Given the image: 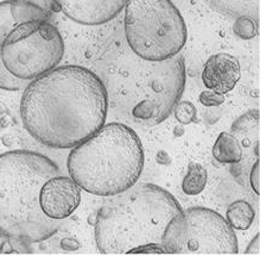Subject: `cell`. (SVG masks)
Here are the masks:
<instances>
[{
    "mask_svg": "<svg viewBox=\"0 0 260 256\" xmlns=\"http://www.w3.org/2000/svg\"><path fill=\"white\" fill-rule=\"evenodd\" d=\"M108 94L88 68L55 67L29 82L20 100V118L31 137L54 149H69L105 124Z\"/></svg>",
    "mask_w": 260,
    "mask_h": 256,
    "instance_id": "cell-1",
    "label": "cell"
},
{
    "mask_svg": "<svg viewBox=\"0 0 260 256\" xmlns=\"http://www.w3.org/2000/svg\"><path fill=\"white\" fill-rule=\"evenodd\" d=\"M98 211L94 236L104 255L178 254L184 210L167 189L139 184L121 192Z\"/></svg>",
    "mask_w": 260,
    "mask_h": 256,
    "instance_id": "cell-2",
    "label": "cell"
},
{
    "mask_svg": "<svg viewBox=\"0 0 260 256\" xmlns=\"http://www.w3.org/2000/svg\"><path fill=\"white\" fill-rule=\"evenodd\" d=\"M58 174L57 164L43 154L22 149L0 154V236L31 244L57 233L61 220L44 215L40 191Z\"/></svg>",
    "mask_w": 260,
    "mask_h": 256,
    "instance_id": "cell-3",
    "label": "cell"
},
{
    "mask_svg": "<svg viewBox=\"0 0 260 256\" xmlns=\"http://www.w3.org/2000/svg\"><path fill=\"white\" fill-rule=\"evenodd\" d=\"M144 162L143 145L136 131L112 122L70 150L67 169L81 189L110 198L138 182Z\"/></svg>",
    "mask_w": 260,
    "mask_h": 256,
    "instance_id": "cell-4",
    "label": "cell"
},
{
    "mask_svg": "<svg viewBox=\"0 0 260 256\" xmlns=\"http://www.w3.org/2000/svg\"><path fill=\"white\" fill-rule=\"evenodd\" d=\"M112 71L107 94L149 126L168 118L184 91L185 66L180 54L164 61H147L133 54Z\"/></svg>",
    "mask_w": 260,
    "mask_h": 256,
    "instance_id": "cell-5",
    "label": "cell"
},
{
    "mask_svg": "<svg viewBox=\"0 0 260 256\" xmlns=\"http://www.w3.org/2000/svg\"><path fill=\"white\" fill-rule=\"evenodd\" d=\"M125 36L131 51L147 61H164L187 43V26L171 0H127Z\"/></svg>",
    "mask_w": 260,
    "mask_h": 256,
    "instance_id": "cell-6",
    "label": "cell"
},
{
    "mask_svg": "<svg viewBox=\"0 0 260 256\" xmlns=\"http://www.w3.org/2000/svg\"><path fill=\"white\" fill-rule=\"evenodd\" d=\"M5 68L23 81H32L57 67L64 55V41L48 20L20 24L0 47Z\"/></svg>",
    "mask_w": 260,
    "mask_h": 256,
    "instance_id": "cell-7",
    "label": "cell"
},
{
    "mask_svg": "<svg viewBox=\"0 0 260 256\" xmlns=\"http://www.w3.org/2000/svg\"><path fill=\"white\" fill-rule=\"evenodd\" d=\"M238 251L237 235L220 213L203 206L185 210L178 255H237Z\"/></svg>",
    "mask_w": 260,
    "mask_h": 256,
    "instance_id": "cell-8",
    "label": "cell"
},
{
    "mask_svg": "<svg viewBox=\"0 0 260 256\" xmlns=\"http://www.w3.org/2000/svg\"><path fill=\"white\" fill-rule=\"evenodd\" d=\"M81 187L70 177L55 175L41 187L40 206L48 218L63 220L79 208Z\"/></svg>",
    "mask_w": 260,
    "mask_h": 256,
    "instance_id": "cell-9",
    "label": "cell"
},
{
    "mask_svg": "<svg viewBox=\"0 0 260 256\" xmlns=\"http://www.w3.org/2000/svg\"><path fill=\"white\" fill-rule=\"evenodd\" d=\"M127 0H59L58 10L82 25L111 22L125 8Z\"/></svg>",
    "mask_w": 260,
    "mask_h": 256,
    "instance_id": "cell-10",
    "label": "cell"
},
{
    "mask_svg": "<svg viewBox=\"0 0 260 256\" xmlns=\"http://www.w3.org/2000/svg\"><path fill=\"white\" fill-rule=\"evenodd\" d=\"M241 78V68L233 55L220 52L207 60L202 71V82L207 89L226 94L235 87Z\"/></svg>",
    "mask_w": 260,
    "mask_h": 256,
    "instance_id": "cell-11",
    "label": "cell"
},
{
    "mask_svg": "<svg viewBox=\"0 0 260 256\" xmlns=\"http://www.w3.org/2000/svg\"><path fill=\"white\" fill-rule=\"evenodd\" d=\"M49 13L40 6L25 0L0 2V47L5 38L20 24L35 20H48Z\"/></svg>",
    "mask_w": 260,
    "mask_h": 256,
    "instance_id": "cell-12",
    "label": "cell"
},
{
    "mask_svg": "<svg viewBox=\"0 0 260 256\" xmlns=\"http://www.w3.org/2000/svg\"><path fill=\"white\" fill-rule=\"evenodd\" d=\"M213 157L217 162L224 164L240 163L244 159L241 143L232 132H222L214 143Z\"/></svg>",
    "mask_w": 260,
    "mask_h": 256,
    "instance_id": "cell-13",
    "label": "cell"
},
{
    "mask_svg": "<svg viewBox=\"0 0 260 256\" xmlns=\"http://www.w3.org/2000/svg\"><path fill=\"white\" fill-rule=\"evenodd\" d=\"M255 211L246 201H235L228 206L227 222L235 230H247L254 222Z\"/></svg>",
    "mask_w": 260,
    "mask_h": 256,
    "instance_id": "cell-14",
    "label": "cell"
},
{
    "mask_svg": "<svg viewBox=\"0 0 260 256\" xmlns=\"http://www.w3.org/2000/svg\"><path fill=\"white\" fill-rule=\"evenodd\" d=\"M208 174L206 168L200 163L190 162L188 164V173L182 182V191L187 195H198L206 188Z\"/></svg>",
    "mask_w": 260,
    "mask_h": 256,
    "instance_id": "cell-15",
    "label": "cell"
},
{
    "mask_svg": "<svg viewBox=\"0 0 260 256\" xmlns=\"http://www.w3.org/2000/svg\"><path fill=\"white\" fill-rule=\"evenodd\" d=\"M259 125L258 111H249L247 113L239 117L233 124H232V134H248L253 130H256Z\"/></svg>",
    "mask_w": 260,
    "mask_h": 256,
    "instance_id": "cell-16",
    "label": "cell"
},
{
    "mask_svg": "<svg viewBox=\"0 0 260 256\" xmlns=\"http://www.w3.org/2000/svg\"><path fill=\"white\" fill-rule=\"evenodd\" d=\"M27 85H29V82L15 78L5 68L2 60V55H0V89L5 91H19L25 89Z\"/></svg>",
    "mask_w": 260,
    "mask_h": 256,
    "instance_id": "cell-17",
    "label": "cell"
},
{
    "mask_svg": "<svg viewBox=\"0 0 260 256\" xmlns=\"http://www.w3.org/2000/svg\"><path fill=\"white\" fill-rule=\"evenodd\" d=\"M175 118L177 119L181 124L188 125L196 121V108L195 105L190 101H178L174 107Z\"/></svg>",
    "mask_w": 260,
    "mask_h": 256,
    "instance_id": "cell-18",
    "label": "cell"
},
{
    "mask_svg": "<svg viewBox=\"0 0 260 256\" xmlns=\"http://www.w3.org/2000/svg\"><path fill=\"white\" fill-rule=\"evenodd\" d=\"M234 31L242 40H251L256 35V24L249 17H242L235 23Z\"/></svg>",
    "mask_w": 260,
    "mask_h": 256,
    "instance_id": "cell-19",
    "label": "cell"
},
{
    "mask_svg": "<svg viewBox=\"0 0 260 256\" xmlns=\"http://www.w3.org/2000/svg\"><path fill=\"white\" fill-rule=\"evenodd\" d=\"M200 103L206 107H216L224 103V94L214 92V91H205L200 94Z\"/></svg>",
    "mask_w": 260,
    "mask_h": 256,
    "instance_id": "cell-20",
    "label": "cell"
},
{
    "mask_svg": "<svg viewBox=\"0 0 260 256\" xmlns=\"http://www.w3.org/2000/svg\"><path fill=\"white\" fill-rule=\"evenodd\" d=\"M249 182H251V187L255 194H259V160L256 159L255 163L251 168V174H249Z\"/></svg>",
    "mask_w": 260,
    "mask_h": 256,
    "instance_id": "cell-21",
    "label": "cell"
},
{
    "mask_svg": "<svg viewBox=\"0 0 260 256\" xmlns=\"http://www.w3.org/2000/svg\"><path fill=\"white\" fill-rule=\"evenodd\" d=\"M260 247H259V234H256L254 238L251 241V243L248 244L247 249H246L245 254L246 255H260Z\"/></svg>",
    "mask_w": 260,
    "mask_h": 256,
    "instance_id": "cell-22",
    "label": "cell"
},
{
    "mask_svg": "<svg viewBox=\"0 0 260 256\" xmlns=\"http://www.w3.org/2000/svg\"><path fill=\"white\" fill-rule=\"evenodd\" d=\"M52 3H54V6H55L56 11H59V10H58V3H59V0H52Z\"/></svg>",
    "mask_w": 260,
    "mask_h": 256,
    "instance_id": "cell-23",
    "label": "cell"
},
{
    "mask_svg": "<svg viewBox=\"0 0 260 256\" xmlns=\"http://www.w3.org/2000/svg\"><path fill=\"white\" fill-rule=\"evenodd\" d=\"M0 2H3V0H0Z\"/></svg>",
    "mask_w": 260,
    "mask_h": 256,
    "instance_id": "cell-24",
    "label": "cell"
}]
</instances>
